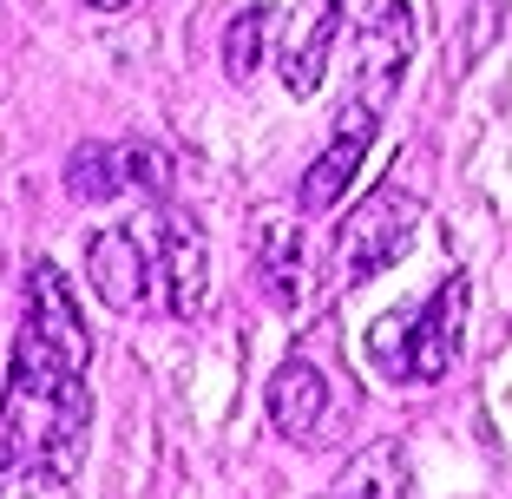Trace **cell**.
<instances>
[{
    "instance_id": "6da1fadb",
    "label": "cell",
    "mask_w": 512,
    "mask_h": 499,
    "mask_svg": "<svg viewBox=\"0 0 512 499\" xmlns=\"http://www.w3.org/2000/svg\"><path fill=\"white\" fill-rule=\"evenodd\" d=\"M86 427H92L86 375L20 329L14 362H7V473L66 486L79 473V454H86Z\"/></svg>"
},
{
    "instance_id": "7a4b0ae2",
    "label": "cell",
    "mask_w": 512,
    "mask_h": 499,
    "mask_svg": "<svg viewBox=\"0 0 512 499\" xmlns=\"http://www.w3.org/2000/svg\"><path fill=\"white\" fill-rule=\"evenodd\" d=\"M414 224H421V197H414V184H401V178L375 184V191H368L362 204L342 217V230H335V263H342V283H368V276H381L407 250Z\"/></svg>"
},
{
    "instance_id": "3957f363",
    "label": "cell",
    "mask_w": 512,
    "mask_h": 499,
    "mask_svg": "<svg viewBox=\"0 0 512 499\" xmlns=\"http://www.w3.org/2000/svg\"><path fill=\"white\" fill-rule=\"evenodd\" d=\"M342 7L348 46H355V79H362L368 106H388L401 86L407 60H414V7L407 0H335Z\"/></svg>"
},
{
    "instance_id": "277c9868",
    "label": "cell",
    "mask_w": 512,
    "mask_h": 499,
    "mask_svg": "<svg viewBox=\"0 0 512 499\" xmlns=\"http://www.w3.org/2000/svg\"><path fill=\"white\" fill-rule=\"evenodd\" d=\"M375 125H381V112L368 106V99H348V106L335 112L329 145L316 152V165L302 171V191H296L302 217H329L335 204H342V197L355 191V171H362L368 145H375Z\"/></svg>"
},
{
    "instance_id": "5b68a950",
    "label": "cell",
    "mask_w": 512,
    "mask_h": 499,
    "mask_svg": "<svg viewBox=\"0 0 512 499\" xmlns=\"http://www.w3.org/2000/svg\"><path fill=\"white\" fill-rule=\"evenodd\" d=\"M151 257H158V283H165V309L178 322H191L197 309L211 303V243H204V230L191 224L184 211H158L151 217Z\"/></svg>"
},
{
    "instance_id": "8992f818",
    "label": "cell",
    "mask_w": 512,
    "mask_h": 499,
    "mask_svg": "<svg viewBox=\"0 0 512 499\" xmlns=\"http://www.w3.org/2000/svg\"><path fill=\"white\" fill-rule=\"evenodd\" d=\"M20 329H27L33 342H46L66 368H79V375L92 368V329H86V316H79L73 283L60 276V263H46V257L27 263V322H20Z\"/></svg>"
},
{
    "instance_id": "52a82bcc",
    "label": "cell",
    "mask_w": 512,
    "mask_h": 499,
    "mask_svg": "<svg viewBox=\"0 0 512 499\" xmlns=\"http://www.w3.org/2000/svg\"><path fill=\"white\" fill-rule=\"evenodd\" d=\"M460 322H467V276H447L407 322V381H447L460 355Z\"/></svg>"
},
{
    "instance_id": "ba28073f",
    "label": "cell",
    "mask_w": 512,
    "mask_h": 499,
    "mask_svg": "<svg viewBox=\"0 0 512 499\" xmlns=\"http://www.w3.org/2000/svg\"><path fill=\"white\" fill-rule=\"evenodd\" d=\"M263 408H270L276 434L302 447V440H316L322 421H329V381H322V368L309 355H289L270 375V388H263Z\"/></svg>"
},
{
    "instance_id": "9c48e42d",
    "label": "cell",
    "mask_w": 512,
    "mask_h": 499,
    "mask_svg": "<svg viewBox=\"0 0 512 499\" xmlns=\"http://www.w3.org/2000/svg\"><path fill=\"white\" fill-rule=\"evenodd\" d=\"M86 276H92V296L106 309H138L145 303V250H138V230H99L86 237Z\"/></svg>"
},
{
    "instance_id": "30bf717a",
    "label": "cell",
    "mask_w": 512,
    "mask_h": 499,
    "mask_svg": "<svg viewBox=\"0 0 512 499\" xmlns=\"http://www.w3.org/2000/svg\"><path fill=\"white\" fill-rule=\"evenodd\" d=\"M256 276L270 289L276 309H296L302 289H309V243H302V224L283 211H270L256 224Z\"/></svg>"
},
{
    "instance_id": "8fae6325",
    "label": "cell",
    "mask_w": 512,
    "mask_h": 499,
    "mask_svg": "<svg viewBox=\"0 0 512 499\" xmlns=\"http://www.w3.org/2000/svg\"><path fill=\"white\" fill-rule=\"evenodd\" d=\"M335 27H342V7H322L309 27H296V40L283 46V86L296 92V99H309V92L322 86V60H329V40H335Z\"/></svg>"
},
{
    "instance_id": "7c38bea8",
    "label": "cell",
    "mask_w": 512,
    "mask_h": 499,
    "mask_svg": "<svg viewBox=\"0 0 512 499\" xmlns=\"http://www.w3.org/2000/svg\"><path fill=\"white\" fill-rule=\"evenodd\" d=\"M125 184H132L125 145H79V152L66 158V191H73L79 204H112Z\"/></svg>"
},
{
    "instance_id": "4fadbf2b",
    "label": "cell",
    "mask_w": 512,
    "mask_h": 499,
    "mask_svg": "<svg viewBox=\"0 0 512 499\" xmlns=\"http://www.w3.org/2000/svg\"><path fill=\"white\" fill-rule=\"evenodd\" d=\"M263 53H270V7H250V14H237L230 33H224V79L250 86L256 66H263Z\"/></svg>"
},
{
    "instance_id": "5bb4252c",
    "label": "cell",
    "mask_w": 512,
    "mask_h": 499,
    "mask_svg": "<svg viewBox=\"0 0 512 499\" xmlns=\"http://www.w3.org/2000/svg\"><path fill=\"white\" fill-rule=\"evenodd\" d=\"M125 171H132V184H145V197L171 191V158L158 145H125Z\"/></svg>"
},
{
    "instance_id": "9a60e30c",
    "label": "cell",
    "mask_w": 512,
    "mask_h": 499,
    "mask_svg": "<svg viewBox=\"0 0 512 499\" xmlns=\"http://www.w3.org/2000/svg\"><path fill=\"white\" fill-rule=\"evenodd\" d=\"M92 14H119V7H132V0H86Z\"/></svg>"
}]
</instances>
